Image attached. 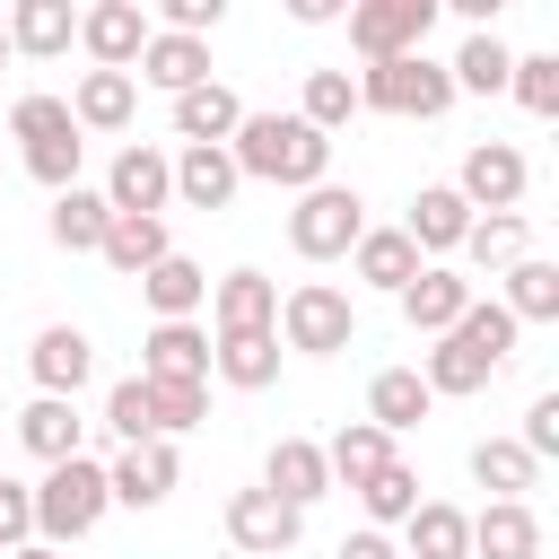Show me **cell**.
<instances>
[{
  "instance_id": "1",
  "label": "cell",
  "mask_w": 559,
  "mask_h": 559,
  "mask_svg": "<svg viewBox=\"0 0 559 559\" xmlns=\"http://www.w3.org/2000/svg\"><path fill=\"white\" fill-rule=\"evenodd\" d=\"M236 175H262V183H288V192H314L323 166H332V140L297 114H245L236 140H227Z\"/></svg>"
},
{
  "instance_id": "2",
  "label": "cell",
  "mask_w": 559,
  "mask_h": 559,
  "mask_svg": "<svg viewBox=\"0 0 559 559\" xmlns=\"http://www.w3.org/2000/svg\"><path fill=\"white\" fill-rule=\"evenodd\" d=\"M507 349H515V314L472 297V306H463V323H454V332H437V349H428L419 384H428V393H480V384L507 367Z\"/></svg>"
},
{
  "instance_id": "3",
  "label": "cell",
  "mask_w": 559,
  "mask_h": 559,
  "mask_svg": "<svg viewBox=\"0 0 559 559\" xmlns=\"http://www.w3.org/2000/svg\"><path fill=\"white\" fill-rule=\"evenodd\" d=\"M114 498H105V463L96 454H70V463H44V480H35V542H79V533H96V515H105Z\"/></svg>"
},
{
  "instance_id": "4",
  "label": "cell",
  "mask_w": 559,
  "mask_h": 559,
  "mask_svg": "<svg viewBox=\"0 0 559 559\" xmlns=\"http://www.w3.org/2000/svg\"><path fill=\"white\" fill-rule=\"evenodd\" d=\"M445 105H454V79H445V61H428V52H402V61H367V70H358V114L437 122Z\"/></svg>"
},
{
  "instance_id": "5",
  "label": "cell",
  "mask_w": 559,
  "mask_h": 559,
  "mask_svg": "<svg viewBox=\"0 0 559 559\" xmlns=\"http://www.w3.org/2000/svg\"><path fill=\"white\" fill-rule=\"evenodd\" d=\"M288 349H306V358H332V349H349L358 341V306H349V288H332V280H297L288 297H280V323H271Z\"/></svg>"
},
{
  "instance_id": "6",
  "label": "cell",
  "mask_w": 559,
  "mask_h": 559,
  "mask_svg": "<svg viewBox=\"0 0 559 559\" xmlns=\"http://www.w3.org/2000/svg\"><path fill=\"white\" fill-rule=\"evenodd\" d=\"M358 236H367V201H358L349 183H314V192H297V210H288V245H297L306 262H341Z\"/></svg>"
},
{
  "instance_id": "7",
  "label": "cell",
  "mask_w": 559,
  "mask_h": 559,
  "mask_svg": "<svg viewBox=\"0 0 559 559\" xmlns=\"http://www.w3.org/2000/svg\"><path fill=\"white\" fill-rule=\"evenodd\" d=\"M428 26H437V0H358V9H349L358 61H402V52L428 44Z\"/></svg>"
},
{
  "instance_id": "8",
  "label": "cell",
  "mask_w": 559,
  "mask_h": 559,
  "mask_svg": "<svg viewBox=\"0 0 559 559\" xmlns=\"http://www.w3.org/2000/svg\"><path fill=\"white\" fill-rule=\"evenodd\" d=\"M524 183H533L524 148H507V140H472V148H463V175H454V192H463V210H472V218H498V210H515V201H524Z\"/></svg>"
},
{
  "instance_id": "9",
  "label": "cell",
  "mask_w": 559,
  "mask_h": 559,
  "mask_svg": "<svg viewBox=\"0 0 559 559\" xmlns=\"http://www.w3.org/2000/svg\"><path fill=\"white\" fill-rule=\"evenodd\" d=\"M166 201H175V157L148 148V140H131V148L105 166V210H114V218H157Z\"/></svg>"
},
{
  "instance_id": "10",
  "label": "cell",
  "mask_w": 559,
  "mask_h": 559,
  "mask_svg": "<svg viewBox=\"0 0 559 559\" xmlns=\"http://www.w3.org/2000/svg\"><path fill=\"white\" fill-rule=\"evenodd\" d=\"M297 533H306V515L280 507L271 489H236V498H227V542H236V559H288Z\"/></svg>"
},
{
  "instance_id": "11",
  "label": "cell",
  "mask_w": 559,
  "mask_h": 559,
  "mask_svg": "<svg viewBox=\"0 0 559 559\" xmlns=\"http://www.w3.org/2000/svg\"><path fill=\"white\" fill-rule=\"evenodd\" d=\"M175 480H183V463H175V445H166V437L122 445V454L105 463V498H114V507H140V515H148V507H166V498H175Z\"/></svg>"
},
{
  "instance_id": "12",
  "label": "cell",
  "mask_w": 559,
  "mask_h": 559,
  "mask_svg": "<svg viewBox=\"0 0 559 559\" xmlns=\"http://www.w3.org/2000/svg\"><path fill=\"white\" fill-rule=\"evenodd\" d=\"M148 35H157V26L140 17V0H96V9H79V44H87L96 70H131Z\"/></svg>"
},
{
  "instance_id": "13",
  "label": "cell",
  "mask_w": 559,
  "mask_h": 559,
  "mask_svg": "<svg viewBox=\"0 0 559 559\" xmlns=\"http://www.w3.org/2000/svg\"><path fill=\"white\" fill-rule=\"evenodd\" d=\"M140 384H210V332L201 323H157L140 341Z\"/></svg>"
},
{
  "instance_id": "14",
  "label": "cell",
  "mask_w": 559,
  "mask_h": 559,
  "mask_svg": "<svg viewBox=\"0 0 559 559\" xmlns=\"http://www.w3.org/2000/svg\"><path fill=\"white\" fill-rule=\"evenodd\" d=\"M210 323H218V341H227V332H271V323H280V280H262V271L210 280Z\"/></svg>"
},
{
  "instance_id": "15",
  "label": "cell",
  "mask_w": 559,
  "mask_h": 559,
  "mask_svg": "<svg viewBox=\"0 0 559 559\" xmlns=\"http://www.w3.org/2000/svg\"><path fill=\"white\" fill-rule=\"evenodd\" d=\"M262 489H271L280 507H297V515H306V507L332 489V472H323V445H314V437H280V445L262 454Z\"/></svg>"
},
{
  "instance_id": "16",
  "label": "cell",
  "mask_w": 559,
  "mask_h": 559,
  "mask_svg": "<svg viewBox=\"0 0 559 559\" xmlns=\"http://www.w3.org/2000/svg\"><path fill=\"white\" fill-rule=\"evenodd\" d=\"M236 122H245V105H236V87H218V79H201V87L175 96V140H183V148H227Z\"/></svg>"
},
{
  "instance_id": "17",
  "label": "cell",
  "mask_w": 559,
  "mask_h": 559,
  "mask_svg": "<svg viewBox=\"0 0 559 559\" xmlns=\"http://www.w3.org/2000/svg\"><path fill=\"white\" fill-rule=\"evenodd\" d=\"M26 367H35V384H44L52 402H70V393L87 384L96 349H87V332H79V323H44V332H35V349H26Z\"/></svg>"
},
{
  "instance_id": "18",
  "label": "cell",
  "mask_w": 559,
  "mask_h": 559,
  "mask_svg": "<svg viewBox=\"0 0 559 559\" xmlns=\"http://www.w3.org/2000/svg\"><path fill=\"white\" fill-rule=\"evenodd\" d=\"M0 26H9V52H26V61H52V52L79 44V9L70 0H17Z\"/></svg>"
},
{
  "instance_id": "19",
  "label": "cell",
  "mask_w": 559,
  "mask_h": 559,
  "mask_svg": "<svg viewBox=\"0 0 559 559\" xmlns=\"http://www.w3.org/2000/svg\"><path fill=\"white\" fill-rule=\"evenodd\" d=\"M463 227H472L463 192H454V183H419V201H411V218H402V236L419 245V262L454 253V245H463Z\"/></svg>"
},
{
  "instance_id": "20",
  "label": "cell",
  "mask_w": 559,
  "mask_h": 559,
  "mask_svg": "<svg viewBox=\"0 0 559 559\" xmlns=\"http://www.w3.org/2000/svg\"><path fill=\"white\" fill-rule=\"evenodd\" d=\"M140 297L157 306V323H192V314L210 306V271H201L192 253H166V262L140 271Z\"/></svg>"
},
{
  "instance_id": "21",
  "label": "cell",
  "mask_w": 559,
  "mask_h": 559,
  "mask_svg": "<svg viewBox=\"0 0 559 559\" xmlns=\"http://www.w3.org/2000/svg\"><path fill=\"white\" fill-rule=\"evenodd\" d=\"M463 306H472V280H463V271H445V262H428V271L402 288V323H411V332H454V323H463Z\"/></svg>"
},
{
  "instance_id": "22",
  "label": "cell",
  "mask_w": 559,
  "mask_h": 559,
  "mask_svg": "<svg viewBox=\"0 0 559 559\" xmlns=\"http://www.w3.org/2000/svg\"><path fill=\"white\" fill-rule=\"evenodd\" d=\"M131 79H148V87H166V96H183V87H201L210 79V44H192V35H148L140 44V61H131Z\"/></svg>"
},
{
  "instance_id": "23",
  "label": "cell",
  "mask_w": 559,
  "mask_h": 559,
  "mask_svg": "<svg viewBox=\"0 0 559 559\" xmlns=\"http://www.w3.org/2000/svg\"><path fill=\"white\" fill-rule=\"evenodd\" d=\"M472 550H480V559H542V515L515 507V498H489V507L472 515Z\"/></svg>"
},
{
  "instance_id": "24",
  "label": "cell",
  "mask_w": 559,
  "mask_h": 559,
  "mask_svg": "<svg viewBox=\"0 0 559 559\" xmlns=\"http://www.w3.org/2000/svg\"><path fill=\"white\" fill-rule=\"evenodd\" d=\"M349 262H358V280H367V288H393V297L428 271V262H419V245H411L402 227H367V236L349 245Z\"/></svg>"
},
{
  "instance_id": "25",
  "label": "cell",
  "mask_w": 559,
  "mask_h": 559,
  "mask_svg": "<svg viewBox=\"0 0 559 559\" xmlns=\"http://www.w3.org/2000/svg\"><path fill=\"white\" fill-rule=\"evenodd\" d=\"M402 542H411V559H472V515L445 498H419L402 515Z\"/></svg>"
},
{
  "instance_id": "26",
  "label": "cell",
  "mask_w": 559,
  "mask_h": 559,
  "mask_svg": "<svg viewBox=\"0 0 559 559\" xmlns=\"http://www.w3.org/2000/svg\"><path fill=\"white\" fill-rule=\"evenodd\" d=\"M131 105H140V79H131V70H87L79 96H70V122H79V131H122Z\"/></svg>"
},
{
  "instance_id": "27",
  "label": "cell",
  "mask_w": 559,
  "mask_h": 559,
  "mask_svg": "<svg viewBox=\"0 0 559 559\" xmlns=\"http://www.w3.org/2000/svg\"><path fill=\"white\" fill-rule=\"evenodd\" d=\"M236 183H245V175H236L227 148H183V157H175V201H183V210H227Z\"/></svg>"
},
{
  "instance_id": "28",
  "label": "cell",
  "mask_w": 559,
  "mask_h": 559,
  "mask_svg": "<svg viewBox=\"0 0 559 559\" xmlns=\"http://www.w3.org/2000/svg\"><path fill=\"white\" fill-rule=\"evenodd\" d=\"M210 367L236 393H262V384H280V332H227V341H210Z\"/></svg>"
},
{
  "instance_id": "29",
  "label": "cell",
  "mask_w": 559,
  "mask_h": 559,
  "mask_svg": "<svg viewBox=\"0 0 559 559\" xmlns=\"http://www.w3.org/2000/svg\"><path fill=\"white\" fill-rule=\"evenodd\" d=\"M428 384H419V367H384L376 384H367V428H384V437H402V428H419L428 419Z\"/></svg>"
},
{
  "instance_id": "30",
  "label": "cell",
  "mask_w": 559,
  "mask_h": 559,
  "mask_svg": "<svg viewBox=\"0 0 559 559\" xmlns=\"http://www.w3.org/2000/svg\"><path fill=\"white\" fill-rule=\"evenodd\" d=\"M79 428H87V419H79L70 402H52V393H35V402L17 411V445H26L35 463H70V454H79Z\"/></svg>"
},
{
  "instance_id": "31",
  "label": "cell",
  "mask_w": 559,
  "mask_h": 559,
  "mask_svg": "<svg viewBox=\"0 0 559 559\" xmlns=\"http://www.w3.org/2000/svg\"><path fill=\"white\" fill-rule=\"evenodd\" d=\"M472 480H480L489 498H515V507H524V498L542 489V463H533L515 437H480V445H472Z\"/></svg>"
},
{
  "instance_id": "32",
  "label": "cell",
  "mask_w": 559,
  "mask_h": 559,
  "mask_svg": "<svg viewBox=\"0 0 559 559\" xmlns=\"http://www.w3.org/2000/svg\"><path fill=\"white\" fill-rule=\"evenodd\" d=\"M498 306L515 314V332H524V323H559V262H542V253L507 262V297H498Z\"/></svg>"
},
{
  "instance_id": "33",
  "label": "cell",
  "mask_w": 559,
  "mask_h": 559,
  "mask_svg": "<svg viewBox=\"0 0 559 559\" xmlns=\"http://www.w3.org/2000/svg\"><path fill=\"white\" fill-rule=\"evenodd\" d=\"M393 463V437L384 428H367V419H349L332 445H323V472H332V489H358V480H376Z\"/></svg>"
},
{
  "instance_id": "34",
  "label": "cell",
  "mask_w": 559,
  "mask_h": 559,
  "mask_svg": "<svg viewBox=\"0 0 559 559\" xmlns=\"http://www.w3.org/2000/svg\"><path fill=\"white\" fill-rule=\"evenodd\" d=\"M105 227H114L105 192H87V183L52 192V245H61V253H96V245H105Z\"/></svg>"
},
{
  "instance_id": "35",
  "label": "cell",
  "mask_w": 559,
  "mask_h": 559,
  "mask_svg": "<svg viewBox=\"0 0 559 559\" xmlns=\"http://www.w3.org/2000/svg\"><path fill=\"white\" fill-rule=\"evenodd\" d=\"M96 253H105V262H114L122 280H140L148 262H166V253H175V236H166V218H114Z\"/></svg>"
},
{
  "instance_id": "36",
  "label": "cell",
  "mask_w": 559,
  "mask_h": 559,
  "mask_svg": "<svg viewBox=\"0 0 559 559\" xmlns=\"http://www.w3.org/2000/svg\"><path fill=\"white\" fill-rule=\"evenodd\" d=\"M507 70H515V52H507L498 35H463V52L445 61L454 96H463V87H472V96H498V87H507Z\"/></svg>"
},
{
  "instance_id": "37",
  "label": "cell",
  "mask_w": 559,
  "mask_h": 559,
  "mask_svg": "<svg viewBox=\"0 0 559 559\" xmlns=\"http://www.w3.org/2000/svg\"><path fill=\"white\" fill-rule=\"evenodd\" d=\"M524 245H533V227H524L515 210H498V218H472L454 253H472L480 271H507V262H524Z\"/></svg>"
},
{
  "instance_id": "38",
  "label": "cell",
  "mask_w": 559,
  "mask_h": 559,
  "mask_svg": "<svg viewBox=\"0 0 559 559\" xmlns=\"http://www.w3.org/2000/svg\"><path fill=\"white\" fill-rule=\"evenodd\" d=\"M349 114H358V79H349V70H306V105H297V122H314V131L332 140Z\"/></svg>"
},
{
  "instance_id": "39",
  "label": "cell",
  "mask_w": 559,
  "mask_h": 559,
  "mask_svg": "<svg viewBox=\"0 0 559 559\" xmlns=\"http://www.w3.org/2000/svg\"><path fill=\"white\" fill-rule=\"evenodd\" d=\"M358 507L376 515V533H384V524H402V515L419 507V472H411V463L393 454V463H384L376 480H358Z\"/></svg>"
},
{
  "instance_id": "40",
  "label": "cell",
  "mask_w": 559,
  "mask_h": 559,
  "mask_svg": "<svg viewBox=\"0 0 559 559\" xmlns=\"http://www.w3.org/2000/svg\"><path fill=\"white\" fill-rule=\"evenodd\" d=\"M105 428H114L122 445H148V437H157V411H148V384H140V376H122V384L105 393Z\"/></svg>"
},
{
  "instance_id": "41",
  "label": "cell",
  "mask_w": 559,
  "mask_h": 559,
  "mask_svg": "<svg viewBox=\"0 0 559 559\" xmlns=\"http://www.w3.org/2000/svg\"><path fill=\"white\" fill-rule=\"evenodd\" d=\"M507 87H515L524 114H559V52H524V61L507 70Z\"/></svg>"
},
{
  "instance_id": "42",
  "label": "cell",
  "mask_w": 559,
  "mask_h": 559,
  "mask_svg": "<svg viewBox=\"0 0 559 559\" xmlns=\"http://www.w3.org/2000/svg\"><path fill=\"white\" fill-rule=\"evenodd\" d=\"M9 131L35 148V140H61V131H79V122H70V96H44V87H35V96L9 105Z\"/></svg>"
},
{
  "instance_id": "43",
  "label": "cell",
  "mask_w": 559,
  "mask_h": 559,
  "mask_svg": "<svg viewBox=\"0 0 559 559\" xmlns=\"http://www.w3.org/2000/svg\"><path fill=\"white\" fill-rule=\"evenodd\" d=\"M148 411H157V437L175 445L183 428H201V411H210V384H148Z\"/></svg>"
},
{
  "instance_id": "44",
  "label": "cell",
  "mask_w": 559,
  "mask_h": 559,
  "mask_svg": "<svg viewBox=\"0 0 559 559\" xmlns=\"http://www.w3.org/2000/svg\"><path fill=\"white\" fill-rule=\"evenodd\" d=\"M79 148H87L79 131H61V140H35V148H26V175H35L44 192H70V183H79Z\"/></svg>"
},
{
  "instance_id": "45",
  "label": "cell",
  "mask_w": 559,
  "mask_h": 559,
  "mask_svg": "<svg viewBox=\"0 0 559 559\" xmlns=\"http://www.w3.org/2000/svg\"><path fill=\"white\" fill-rule=\"evenodd\" d=\"M26 542H35V489L0 472V559H9V550H26Z\"/></svg>"
},
{
  "instance_id": "46",
  "label": "cell",
  "mask_w": 559,
  "mask_h": 559,
  "mask_svg": "<svg viewBox=\"0 0 559 559\" xmlns=\"http://www.w3.org/2000/svg\"><path fill=\"white\" fill-rule=\"evenodd\" d=\"M533 463H550L559 454V393H533V411H524V437H515Z\"/></svg>"
},
{
  "instance_id": "47",
  "label": "cell",
  "mask_w": 559,
  "mask_h": 559,
  "mask_svg": "<svg viewBox=\"0 0 559 559\" xmlns=\"http://www.w3.org/2000/svg\"><path fill=\"white\" fill-rule=\"evenodd\" d=\"M218 17H227V0H166V35H192L201 44Z\"/></svg>"
},
{
  "instance_id": "48",
  "label": "cell",
  "mask_w": 559,
  "mask_h": 559,
  "mask_svg": "<svg viewBox=\"0 0 559 559\" xmlns=\"http://www.w3.org/2000/svg\"><path fill=\"white\" fill-rule=\"evenodd\" d=\"M341 559H402V550H393V542L367 524V533H349V542H341Z\"/></svg>"
},
{
  "instance_id": "49",
  "label": "cell",
  "mask_w": 559,
  "mask_h": 559,
  "mask_svg": "<svg viewBox=\"0 0 559 559\" xmlns=\"http://www.w3.org/2000/svg\"><path fill=\"white\" fill-rule=\"evenodd\" d=\"M288 17H297V26H332V17H341V0H288Z\"/></svg>"
},
{
  "instance_id": "50",
  "label": "cell",
  "mask_w": 559,
  "mask_h": 559,
  "mask_svg": "<svg viewBox=\"0 0 559 559\" xmlns=\"http://www.w3.org/2000/svg\"><path fill=\"white\" fill-rule=\"evenodd\" d=\"M9 559H61V550H52V542H26V550H9Z\"/></svg>"
},
{
  "instance_id": "51",
  "label": "cell",
  "mask_w": 559,
  "mask_h": 559,
  "mask_svg": "<svg viewBox=\"0 0 559 559\" xmlns=\"http://www.w3.org/2000/svg\"><path fill=\"white\" fill-rule=\"evenodd\" d=\"M0 61H9V26H0Z\"/></svg>"
}]
</instances>
